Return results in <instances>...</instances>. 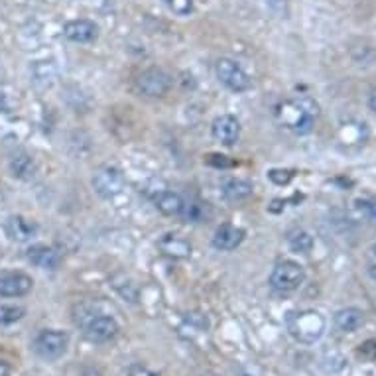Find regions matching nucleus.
Wrapping results in <instances>:
<instances>
[{
    "instance_id": "1",
    "label": "nucleus",
    "mask_w": 376,
    "mask_h": 376,
    "mask_svg": "<svg viewBox=\"0 0 376 376\" xmlns=\"http://www.w3.org/2000/svg\"><path fill=\"white\" fill-rule=\"evenodd\" d=\"M278 117L296 135H307L314 128L315 117H317V105L309 99L286 101L278 108Z\"/></svg>"
},
{
    "instance_id": "2",
    "label": "nucleus",
    "mask_w": 376,
    "mask_h": 376,
    "mask_svg": "<svg viewBox=\"0 0 376 376\" xmlns=\"http://www.w3.org/2000/svg\"><path fill=\"white\" fill-rule=\"evenodd\" d=\"M287 329L300 343L314 345L325 333V317L319 312L307 309L300 314H292L287 319Z\"/></svg>"
},
{
    "instance_id": "3",
    "label": "nucleus",
    "mask_w": 376,
    "mask_h": 376,
    "mask_svg": "<svg viewBox=\"0 0 376 376\" xmlns=\"http://www.w3.org/2000/svg\"><path fill=\"white\" fill-rule=\"evenodd\" d=\"M304 280L305 270L302 264H297L294 260H282L270 274V286L276 292H296L304 284Z\"/></svg>"
},
{
    "instance_id": "4",
    "label": "nucleus",
    "mask_w": 376,
    "mask_h": 376,
    "mask_svg": "<svg viewBox=\"0 0 376 376\" xmlns=\"http://www.w3.org/2000/svg\"><path fill=\"white\" fill-rule=\"evenodd\" d=\"M217 79L223 83L227 89L234 91V93H244L252 87V81L249 73L242 69L241 65L229 57H221L215 65Z\"/></svg>"
},
{
    "instance_id": "5",
    "label": "nucleus",
    "mask_w": 376,
    "mask_h": 376,
    "mask_svg": "<svg viewBox=\"0 0 376 376\" xmlns=\"http://www.w3.org/2000/svg\"><path fill=\"white\" fill-rule=\"evenodd\" d=\"M69 345V335L57 329H45L34 341V351L45 360H54L59 358L67 351Z\"/></svg>"
},
{
    "instance_id": "6",
    "label": "nucleus",
    "mask_w": 376,
    "mask_h": 376,
    "mask_svg": "<svg viewBox=\"0 0 376 376\" xmlns=\"http://www.w3.org/2000/svg\"><path fill=\"white\" fill-rule=\"evenodd\" d=\"M93 189L99 193L101 198L113 199L123 193L125 189V176L118 168H113V166H105L97 170V173L93 176Z\"/></svg>"
},
{
    "instance_id": "7",
    "label": "nucleus",
    "mask_w": 376,
    "mask_h": 376,
    "mask_svg": "<svg viewBox=\"0 0 376 376\" xmlns=\"http://www.w3.org/2000/svg\"><path fill=\"white\" fill-rule=\"evenodd\" d=\"M138 91L146 97H164L171 87V77L161 69H146L136 79Z\"/></svg>"
},
{
    "instance_id": "8",
    "label": "nucleus",
    "mask_w": 376,
    "mask_h": 376,
    "mask_svg": "<svg viewBox=\"0 0 376 376\" xmlns=\"http://www.w3.org/2000/svg\"><path fill=\"white\" fill-rule=\"evenodd\" d=\"M34 286V280L24 272H2L0 274V296L20 297L26 296Z\"/></svg>"
},
{
    "instance_id": "9",
    "label": "nucleus",
    "mask_w": 376,
    "mask_h": 376,
    "mask_svg": "<svg viewBox=\"0 0 376 376\" xmlns=\"http://www.w3.org/2000/svg\"><path fill=\"white\" fill-rule=\"evenodd\" d=\"M211 135L217 142L224 144V146H233L239 136H241V125L233 115H221L213 120L211 125Z\"/></svg>"
},
{
    "instance_id": "10",
    "label": "nucleus",
    "mask_w": 376,
    "mask_h": 376,
    "mask_svg": "<svg viewBox=\"0 0 376 376\" xmlns=\"http://www.w3.org/2000/svg\"><path fill=\"white\" fill-rule=\"evenodd\" d=\"M4 233L10 241L28 242L32 241L38 233V224L22 215H12L4 221Z\"/></svg>"
},
{
    "instance_id": "11",
    "label": "nucleus",
    "mask_w": 376,
    "mask_h": 376,
    "mask_svg": "<svg viewBox=\"0 0 376 376\" xmlns=\"http://www.w3.org/2000/svg\"><path fill=\"white\" fill-rule=\"evenodd\" d=\"M99 34V28L91 20H72L63 26V36L75 44H89Z\"/></svg>"
},
{
    "instance_id": "12",
    "label": "nucleus",
    "mask_w": 376,
    "mask_h": 376,
    "mask_svg": "<svg viewBox=\"0 0 376 376\" xmlns=\"http://www.w3.org/2000/svg\"><path fill=\"white\" fill-rule=\"evenodd\" d=\"M26 258L42 270H55L62 264V256L54 246L47 244H32L26 251Z\"/></svg>"
},
{
    "instance_id": "13",
    "label": "nucleus",
    "mask_w": 376,
    "mask_h": 376,
    "mask_svg": "<svg viewBox=\"0 0 376 376\" xmlns=\"http://www.w3.org/2000/svg\"><path fill=\"white\" fill-rule=\"evenodd\" d=\"M85 333L91 341H97V343H105V341H110L118 333V323L108 317V315H97L93 317L87 327H85Z\"/></svg>"
},
{
    "instance_id": "14",
    "label": "nucleus",
    "mask_w": 376,
    "mask_h": 376,
    "mask_svg": "<svg viewBox=\"0 0 376 376\" xmlns=\"http://www.w3.org/2000/svg\"><path fill=\"white\" fill-rule=\"evenodd\" d=\"M244 241V231L234 227V224H221L215 231L213 237V246L217 251H234L237 246H241V242Z\"/></svg>"
},
{
    "instance_id": "15",
    "label": "nucleus",
    "mask_w": 376,
    "mask_h": 376,
    "mask_svg": "<svg viewBox=\"0 0 376 376\" xmlns=\"http://www.w3.org/2000/svg\"><path fill=\"white\" fill-rule=\"evenodd\" d=\"M154 203L161 215L166 217L183 215V211H186V201L173 191H158V195L154 198Z\"/></svg>"
},
{
    "instance_id": "16",
    "label": "nucleus",
    "mask_w": 376,
    "mask_h": 376,
    "mask_svg": "<svg viewBox=\"0 0 376 376\" xmlns=\"http://www.w3.org/2000/svg\"><path fill=\"white\" fill-rule=\"evenodd\" d=\"M221 191H223V195L229 201H244V199L251 198L254 188L246 179L227 178L221 181Z\"/></svg>"
},
{
    "instance_id": "17",
    "label": "nucleus",
    "mask_w": 376,
    "mask_h": 376,
    "mask_svg": "<svg viewBox=\"0 0 376 376\" xmlns=\"http://www.w3.org/2000/svg\"><path fill=\"white\" fill-rule=\"evenodd\" d=\"M363 323H365V314L360 309H357V307H345V309H339L335 314V325L343 333L357 331Z\"/></svg>"
},
{
    "instance_id": "18",
    "label": "nucleus",
    "mask_w": 376,
    "mask_h": 376,
    "mask_svg": "<svg viewBox=\"0 0 376 376\" xmlns=\"http://www.w3.org/2000/svg\"><path fill=\"white\" fill-rule=\"evenodd\" d=\"M160 251L166 254V256H171V258H188L191 254V244L183 239H179L176 234H166L160 242H158Z\"/></svg>"
},
{
    "instance_id": "19",
    "label": "nucleus",
    "mask_w": 376,
    "mask_h": 376,
    "mask_svg": "<svg viewBox=\"0 0 376 376\" xmlns=\"http://www.w3.org/2000/svg\"><path fill=\"white\" fill-rule=\"evenodd\" d=\"M36 161L32 156L28 154H16L12 160H10V171L12 176L18 179H32L36 176Z\"/></svg>"
},
{
    "instance_id": "20",
    "label": "nucleus",
    "mask_w": 376,
    "mask_h": 376,
    "mask_svg": "<svg viewBox=\"0 0 376 376\" xmlns=\"http://www.w3.org/2000/svg\"><path fill=\"white\" fill-rule=\"evenodd\" d=\"M287 246H290V251L296 252V254H309L312 249H314V239H312V234L304 231V229H294V231H290L286 237Z\"/></svg>"
},
{
    "instance_id": "21",
    "label": "nucleus",
    "mask_w": 376,
    "mask_h": 376,
    "mask_svg": "<svg viewBox=\"0 0 376 376\" xmlns=\"http://www.w3.org/2000/svg\"><path fill=\"white\" fill-rule=\"evenodd\" d=\"M113 286H115L118 294L125 297V300H128V302L135 304L136 300H138V287H136L135 282L128 276H125V274H117V276L113 278Z\"/></svg>"
},
{
    "instance_id": "22",
    "label": "nucleus",
    "mask_w": 376,
    "mask_h": 376,
    "mask_svg": "<svg viewBox=\"0 0 376 376\" xmlns=\"http://www.w3.org/2000/svg\"><path fill=\"white\" fill-rule=\"evenodd\" d=\"M24 317V309L18 305H0V325H10Z\"/></svg>"
},
{
    "instance_id": "23",
    "label": "nucleus",
    "mask_w": 376,
    "mask_h": 376,
    "mask_svg": "<svg viewBox=\"0 0 376 376\" xmlns=\"http://www.w3.org/2000/svg\"><path fill=\"white\" fill-rule=\"evenodd\" d=\"M166 4L178 16H189L193 12V0H166Z\"/></svg>"
},
{
    "instance_id": "24",
    "label": "nucleus",
    "mask_w": 376,
    "mask_h": 376,
    "mask_svg": "<svg viewBox=\"0 0 376 376\" xmlns=\"http://www.w3.org/2000/svg\"><path fill=\"white\" fill-rule=\"evenodd\" d=\"M358 357L367 358V360H376V339L365 341L360 347H358Z\"/></svg>"
},
{
    "instance_id": "25",
    "label": "nucleus",
    "mask_w": 376,
    "mask_h": 376,
    "mask_svg": "<svg viewBox=\"0 0 376 376\" xmlns=\"http://www.w3.org/2000/svg\"><path fill=\"white\" fill-rule=\"evenodd\" d=\"M270 176V179H272V181H274V183H278V186H286L287 181H290V179H292V176H294V173H292V171H282V170H272L268 173Z\"/></svg>"
},
{
    "instance_id": "26",
    "label": "nucleus",
    "mask_w": 376,
    "mask_h": 376,
    "mask_svg": "<svg viewBox=\"0 0 376 376\" xmlns=\"http://www.w3.org/2000/svg\"><path fill=\"white\" fill-rule=\"evenodd\" d=\"M357 205L363 213H367V215H370V217H376V201L360 199V201H357Z\"/></svg>"
},
{
    "instance_id": "27",
    "label": "nucleus",
    "mask_w": 376,
    "mask_h": 376,
    "mask_svg": "<svg viewBox=\"0 0 376 376\" xmlns=\"http://www.w3.org/2000/svg\"><path fill=\"white\" fill-rule=\"evenodd\" d=\"M128 376H158L156 372H152L150 368L142 367V365H132L128 368Z\"/></svg>"
},
{
    "instance_id": "28",
    "label": "nucleus",
    "mask_w": 376,
    "mask_h": 376,
    "mask_svg": "<svg viewBox=\"0 0 376 376\" xmlns=\"http://www.w3.org/2000/svg\"><path fill=\"white\" fill-rule=\"evenodd\" d=\"M8 110V101H6V95L0 91V113H6Z\"/></svg>"
},
{
    "instance_id": "29",
    "label": "nucleus",
    "mask_w": 376,
    "mask_h": 376,
    "mask_svg": "<svg viewBox=\"0 0 376 376\" xmlns=\"http://www.w3.org/2000/svg\"><path fill=\"white\" fill-rule=\"evenodd\" d=\"M368 107H370V110L376 115V89L368 95Z\"/></svg>"
},
{
    "instance_id": "30",
    "label": "nucleus",
    "mask_w": 376,
    "mask_h": 376,
    "mask_svg": "<svg viewBox=\"0 0 376 376\" xmlns=\"http://www.w3.org/2000/svg\"><path fill=\"white\" fill-rule=\"evenodd\" d=\"M0 376H10V367L4 360H0Z\"/></svg>"
},
{
    "instance_id": "31",
    "label": "nucleus",
    "mask_w": 376,
    "mask_h": 376,
    "mask_svg": "<svg viewBox=\"0 0 376 376\" xmlns=\"http://www.w3.org/2000/svg\"><path fill=\"white\" fill-rule=\"evenodd\" d=\"M81 376H103V375H101L99 370H93V368H89V370H85Z\"/></svg>"
},
{
    "instance_id": "32",
    "label": "nucleus",
    "mask_w": 376,
    "mask_h": 376,
    "mask_svg": "<svg viewBox=\"0 0 376 376\" xmlns=\"http://www.w3.org/2000/svg\"><path fill=\"white\" fill-rule=\"evenodd\" d=\"M368 274L372 276V280H376V264H372V266L368 268Z\"/></svg>"
},
{
    "instance_id": "33",
    "label": "nucleus",
    "mask_w": 376,
    "mask_h": 376,
    "mask_svg": "<svg viewBox=\"0 0 376 376\" xmlns=\"http://www.w3.org/2000/svg\"><path fill=\"white\" fill-rule=\"evenodd\" d=\"M198 376H219V375H213V372H201V375Z\"/></svg>"
},
{
    "instance_id": "34",
    "label": "nucleus",
    "mask_w": 376,
    "mask_h": 376,
    "mask_svg": "<svg viewBox=\"0 0 376 376\" xmlns=\"http://www.w3.org/2000/svg\"><path fill=\"white\" fill-rule=\"evenodd\" d=\"M372 251H375V254H376V244H375V246H372Z\"/></svg>"
}]
</instances>
